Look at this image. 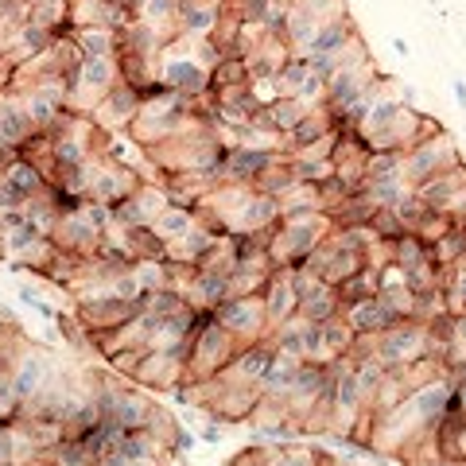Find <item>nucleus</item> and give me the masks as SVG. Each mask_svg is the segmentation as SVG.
<instances>
[{
    "instance_id": "nucleus-29",
    "label": "nucleus",
    "mask_w": 466,
    "mask_h": 466,
    "mask_svg": "<svg viewBox=\"0 0 466 466\" xmlns=\"http://www.w3.org/2000/svg\"><path fill=\"white\" fill-rule=\"evenodd\" d=\"M202 440H210V443H218V440H222V428H214V424H210L207 431H202Z\"/></svg>"
},
{
    "instance_id": "nucleus-31",
    "label": "nucleus",
    "mask_w": 466,
    "mask_h": 466,
    "mask_svg": "<svg viewBox=\"0 0 466 466\" xmlns=\"http://www.w3.org/2000/svg\"><path fill=\"white\" fill-rule=\"evenodd\" d=\"M0 466H12V462H0Z\"/></svg>"
},
{
    "instance_id": "nucleus-17",
    "label": "nucleus",
    "mask_w": 466,
    "mask_h": 466,
    "mask_svg": "<svg viewBox=\"0 0 466 466\" xmlns=\"http://www.w3.org/2000/svg\"><path fill=\"white\" fill-rule=\"evenodd\" d=\"M195 226H198V210H195V207H175V202H171V207L156 218L152 229H156L159 241L171 245V241H179L183 233H191Z\"/></svg>"
},
{
    "instance_id": "nucleus-5",
    "label": "nucleus",
    "mask_w": 466,
    "mask_h": 466,
    "mask_svg": "<svg viewBox=\"0 0 466 466\" xmlns=\"http://www.w3.org/2000/svg\"><path fill=\"white\" fill-rule=\"evenodd\" d=\"M164 55V63H159V86H167V90L183 94V97H207L210 94V66H202L198 58H183V55H171L167 47L159 51Z\"/></svg>"
},
{
    "instance_id": "nucleus-30",
    "label": "nucleus",
    "mask_w": 466,
    "mask_h": 466,
    "mask_svg": "<svg viewBox=\"0 0 466 466\" xmlns=\"http://www.w3.org/2000/svg\"><path fill=\"white\" fill-rule=\"evenodd\" d=\"M455 97H459L462 106H466V82H455Z\"/></svg>"
},
{
    "instance_id": "nucleus-23",
    "label": "nucleus",
    "mask_w": 466,
    "mask_h": 466,
    "mask_svg": "<svg viewBox=\"0 0 466 466\" xmlns=\"http://www.w3.org/2000/svg\"><path fill=\"white\" fill-rule=\"evenodd\" d=\"M377 299L389 308V315L397 319V323H404V319L416 315V291L412 288H381L377 291Z\"/></svg>"
},
{
    "instance_id": "nucleus-10",
    "label": "nucleus",
    "mask_w": 466,
    "mask_h": 466,
    "mask_svg": "<svg viewBox=\"0 0 466 466\" xmlns=\"http://www.w3.org/2000/svg\"><path fill=\"white\" fill-rule=\"evenodd\" d=\"M222 20V0H179V35L207 39Z\"/></svg>"
},
{
    "instance_id": "nucleus-32",
    "label": "nucleus",
    "mask_w": 466,
    "mask_h": 466,
    "mask_svg": "<svg viewBox=\"0 0 466 466\" xmlns=\"http://www.w3.org/2000/svg\"><path fill=\"white\" fill-rule=\"evenodd\" d=\"M462 226H466V222H462Z\"/></svg>"
},
{
    "instance_id": "nucleus-7",
    "label": "nucleus",
    "mask_w": 466,
    "mask_h": 466,
    "mask_svg": "<svg viewBox=\"0 0 466 466\" xmlns=\"http://www.w3.org/2000/svg\"><path fill=\"white\" fill-rule=\"evenodd\" d=\"M144 179L137 171H128L121 164H109V159H97V167H94V183H90V195L86 198H94V202H106V207H116V202H125L128 195H137V187Z\"/></svg>"
},
{
    "instance_id": "nucleus-18",
    "label": "nucleus",
    "mask_w": 466,
    "mask_h": 466,
    "mask_svg": "<svg viewBox=\"0 0 466 466\" xmlns=\"http://www.w3.org/2000/svg\"><path fill=\"white\" fill-rule=\"evenodd\" d=\"M339 311H342L339 288H330L327 280L299 299V315H303V319H311V323H327V319H330V315H339Z\"/></svg>"
},
{
    "instance_id": "nucleus-6",
    "label": "nucleus",
    "mask_w": 466,
    "mask_h": 466,
    "mask_svg": "<svg viewBox=\"0 0 466 466\" xmlns=\"http://www.w3.org/2000/svg\"><path fill=\"white\" fill-rule=\"evenodd\" d=\"M55 373H58V366L51 361V354H43V350H27V354H20L16 370L8 373V381H12V392H16V400L27 404V400L39 397L43 385H47Z\"/></svg>"
},
{
    "instance_id": "nucleus-1",
    "label": "nucleus",
    "mask_w": 466,
    "mask_h": 466,
    "mask_svg": "<svg viewBox=\"0 0 466 466\" xmlns=\"http://www.w3.org/2000/svg\"><path fill=\"white\" fill-rule=\"evenodd\" d=\"M334 233V222L327 210H315V214H296V218H280V226L272 233V245H268V257L276 268H291V265H303L319 245Z\"/></svg>"
},
{
    "instance_id": "nucleus-28",
    "label": "nucleus",
    "mask_w": 466,
    "mask_h": 466,
    "mask_svg": "<svg viewBox=\"0 0 466 466\" xmlns=\"http://www.w3.org/2000/svg\"><path fill=\"white\" fill-rule=\"evenodd\" d=\"M455 408L466 416V377H462V381H455Z\"/></svg>"
},
{
    "instance_id": "nucleus-25",
    "label": "nucleus",
    "mask_w": 466,
    "mask_h": 466,
    "mask_svg": "<svg viewBox=\"0 0 466 466\" xmlns=\"http://www.w3.org/2000/svg\"><path fill=\"white\" fill-rule=\"evenodd\" d=\"M370 229H373L381 241H397V238H404V233H408V229H404V222H400V214H397V210H389V207L373 210Z\"/></svg>"
},
{
    "instance_id": "nucleus-12",
    "label": "nucleus",
    "mask_w": 466,
    "mask_h": 466,
    "mask_svg": "<svg viewBox=\"0 0 466 466\" xmlns=\"http://www.w3.org/2000/svg\"><path fill=\"white\" fill-rule=\"evenodd\" d=\"M342 319L350 327H354V334H381V330H389L397 319L389 315V308L377 296H370V299H358V303H346L342 308Z\"/></svg>"
},
{
    "instance_id": "nucleus-19",
    "label": "nucleus",
    "mask_w": 466,
    "mask_h": 466,
    "mask_svg": "<svg viewBox=\"0 0 466 466\" xmlns=\"http://www.w3.org/2000/svg\"><path fill=\"white\" fill-rule=\"evenodd\" d=\"M431 249V260L440 268H447V265H455L459 257H466V226H455V229H447L440 241L435 245H428Z\"/></svg>"
},
{
    "instance_id": "nucleus-20",
    "label": "nucleus",
    "mask_w": 466,
    "mask_h": 466,
    "mask_svg": "<svg viewBox=\"0 0 466 466\" xmlns=\"http://www.w3.org/2000/svg\"><path fill=\"white\" fill-rule=\"evenodd\" d=\"M377 179H404V152H370L366 183Z\"/></svg>"
},
{
    "instance_id": "nucleus-21",
    "label": "nucleus",
    "mask_w": 466,
    "mask_h": 466,
    "mask_svg": "<svg viewBox=\"0 0 466 466\" xmlns=\"http://www.w3.org/2000/svg\"><path fill=\"white\" fill-rule=\"evenodd\" d=\"M377 288H381V284H377V268L366 265L358 276H350L346 284H339V299H342V308H346V303H358V299L377 296Z\"/></svg>"
},
{
    "instance_id": "nucleus-24",
    "label": "nucleus",
    "mask_w": 466,
    "mask_h": 466,
    "mask_svg": "<svg viewBox=\"0 0 466 466\" xmlns=\"http://www.w3.org/2000/svg\"><path fill=\"white\" fill-rule=\"evenodd\" d=\"M268 466H327V459L315 447H280L268 451Z\"/></svg>"
},
{
    "instance_id": "nucleus-2",
    "label": "nucleus",
    "mask_w": 466,
    "mask_h": 466,
    "mask_svg": "<svg viewBox=\"0 0 466 466\" xmlns=\"http://www.w3.org/2000/svg\"><path fill=\"white\" fill-rule=\"evenodd\" d=\"M241 342L218 323L214 315H202V323L191 339V350H187V377L198 385V381H214L233 358L241 354Z\"/></svg>"
},
{
    "instance_id": "nucleus-14",
    "label": "nucleus",
    "mask_w": 466,
    "mask_h": 466,
    "mask_svg": "<svg viewBox=\"0 0 466 466\" xmlns=\"http://www.w3.org/2000/svg\"><path fill=\"white\" fill-rule=\"evenodd\" d=\"M462 187H466V164L451 167V171H443V175H435V179H428V183H420V187H416V195L424 198L431 210H443L447 202L462 191Z\"/></svg>"
},
{
    "instance_id": "nucleus-27",
    "label": "nucleus",
    "mask_w": 466,
    "mask_h": 466,
    "mask_svg": "<svg viewBox=\"0 0 466 466\" xmlns=\"http://www.w3.org/2000/svg\"><path fill=\"white\" fill-rule=\"evenodd\" d=\"M451 342L466 346V311L462 315H451Z\"/></svg>"
},
{
    "instance_id": "nucleus-13",
    "label": "nucleus",
    "mask_w": 466,
    "mask_h": 466,
    "mask_svg": "<svg viewBox=\"0 0 466 466\" xmlns=\"http://www.w3.org/2000/svg\"><path fill=\"white\" fill-rule=\"evenodd\" d=\"M315 106H308V101H299V97H276V101H268L265 109H260V116L257 121L260 125H268V128H276V133H291L303 116H308Z\"/></svg>"
},
{
    "instance_id": "nucleus-4",
    "label": "nucleus",
    "mask_w": 466,
    "mask_h": 466,
    "mask_svg": "<svg viewBox=\"0 0 466 466\" xmlns=\"http://www.w3.org/2000/svg\"><path fill=\"white\" fill-rule=\"evenodd\" d=\"M210 315H214L218 323H222L241 346H253V342H260V339H268V334H272L268 311H265V299H260V296L226 299V303H218Z\"/></svg>"
},
{
    "instance_id": "nucleus-16",
    "label": "nucleus",
    "mask_w": 466,
    "mask_h": 466,
    "mask_svg": "<svg viewBox=\"0 0 466 466\" xmlns=\"http://www.w3.org/2000/svg\"><path fill=\"white\" fill-rule=\"evenodd\" d=\"M299 366H303V358H291V354H280V350H276V358H272V366H268V373H265V381H260L265 397L284 400L288 389H291V381H296Z\"/></svg>"
},
{
    "instance_id": "nucleus-3",
    "label": "nucleus",
    "mask_w": 466,
    "mask_h": 466,
    "mask_svg": "<svg viewBox=\"0 0 466 466\" xmlns=\"http://www.w3.org/2000/svg\"><path fill=\"white\" fill-rule=\"evenodd\" d=\"M462 164V156L455 148V140H451L447 133L440 137H428V140H416L412 148L404 152V179L420 187V183H428L435 179V175H443L451 167H459Z\"/></svg>"
},
{
    "instance_id": "nucleus-11",
    "label": "nucleus",
    "mask_w": 466,
    "mask_h": 466,
    "mask_svg": "<svg viewBox=\"0 0 466 466\" xmlns=\"http://www.w3.org/2000/svg\"><path fill=\"white\" fill-rule=\"evenodd\" d=\"M152 408L156 404L144 397L140 389H121V397H116V404H113V412H109L106 424L121 428V431H144V428H148Z\"/></svg>"
},
{
    "instance_id": "nucleus-9",
    "label": "nucleus",
    "mask_w": 466,
    "mask_h": 466,
    "mask_svg": "<svg viewBox=\"0 0 466 466\" xmlns=\"http://www.w3.org/2000/svg\"><path fill=\"white\" fill-rule=\"evenodd\" d=\"M140 101H144V94L140 90H133L125 78L113 86V90L97 101V109H94V121L97 125H106V128H133V121H137V113H140Z\"/></svg>"
},
{
    "instance_id": "nucleus-15",
    "label": "nucleus",
    "mask_w": 466,
    "mask_h": 466,
    "mask_svg": "<svg viewBox=\"0 0 466 466\" xmlns=\"http://www.w3.org/2000/svg\"><path fill=\"white\" fill-rule=\"evenodd\" d=\"M435 440H440V455L443 459L466 462V416L459 412L455 404H451L447 416L440 420V428H435Z\"/></svg>"
},
{
    "instance_id": "nucleus-22",
    "label": "nucleus",
    "mask_w": 466,
    "mask_h": 466,
    "mask_svg": "<svg viewBox=\"0 0 466 466\" xmlns=\"http://www.w3.org/2000/svg\"><path fill=\"white\" fill-rule=\"evenodd\" d=\"M47 459H51V466H97L94 451L82 440H63L55 451H47Z\"/></svg>"
},
{
    "instance_id": "nucleus-26",
    "label": "nucleus",
    "mask_w": 466,
    "mask_h": 466,
    "mask_svg": "<svg viewBox=\"0 0 466 466\" xmlns=\"http://www.w3.org/2000/svg\"><path fill=\"white\" fill-rule=\"evenodd\" d=\"M229 466H268V451L265 447H245Z\"/></svg>"
},
{
    "instance_id": "nucleus-8",
    "label": "nucleus",
    "mask_w": 466,
    "mask_h": 466,
    "mask_svg": "<svg viewBox=\"0 0 466 466\" xmlns=\"http://www.w3.org/2000/svg\"><path fill=\"white\" fill-rule=\"evenodd\" d=\"M260 299H265V311H268V323L272 330L291 319L299 311V291H296V265L291 268H272L265 291H260Z\"/></svg>"
}]
</instances>
